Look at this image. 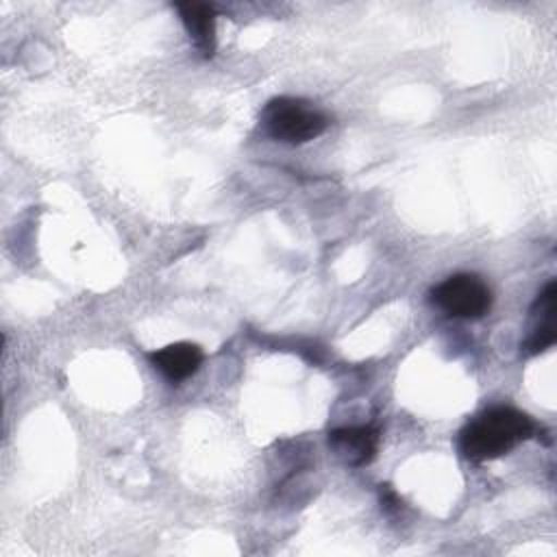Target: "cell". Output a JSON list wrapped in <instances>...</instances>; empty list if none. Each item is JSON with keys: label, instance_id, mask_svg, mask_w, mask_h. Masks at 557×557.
<instances>
[{"label": "cell", "instance_id": "obj_1", "mask_svg": "<svg viewBox=\"0 0 557 557\" xmlns=\"http://www.w3.org/2000/svg\"><path fill=\"white\" fill-rule=\"evenodd\" d=\"M535 422L513 407H492L459 433V450L470 461H490L507 455L535 433Z\"/></svg>", "mask_w": 557, "mask_h": 557}, {"label": "cell", "instance_id": "obj_2", "mask_svg": "<svg viewBox=\"0 0 557 557\" xmlns=\"http://www.w3.org/2000/svg\"><path fill=\"white\" fill-rule=\"evenodd\" d=\"M261 124L272 139L296 146L320 137L329 126V117L307 100L281 96L263 107Z\"/></svg>", "mask_w": 557, "mask_h": 557}, {"label": "cell", "instance_id": "obj_3", "mask_svg": "<svg viewBox=\"0 0 557 557\" xmlns=\"http://www.w3.org/2000/svg\"><path fill=\"white\" fill-rule=\"evenodd\" d=\"M431 300L437 309L455 318H481L492 307L490 287L476 274H453L442 281Z\"/></svg>", "mask_w": 557, "mask_h": 557}, {"label": "cell", "instance_id": "obj_4", "mask_svg": "<svg viewBox=\"0 0 557 557\" xmlns=\"http://www.w3.org/2000/svg\"><path fill=\"white\" fill-rule=\"evenodd\" d=\"M379 437L374 426H342L329 433V444L346 463L363 466L374 459Z\"/></svg>", "mask_w": 557, "mask_h": 557}, {"label": "cell", "instance_id": "obj_5", "mask_svg": "<svg viewBox=\"0 0 557 557\" xmlns=\"http://www.w3.org/2000/svg\"><path fill=\"white\" fill-rule=\"evenodd\" d=\"M148 359L154 366V370H159L168 381L181 383L200 368L205 352L196 344L176 342L150 352Z\"/></svg>", "mask_w": 557, "mask_h": 557}, {"label": "cell", "instance_id": "obj_6", "mask_svg": "<svg viewBox=\"0 0 557 557\" xmlns=\"http://www.w3.org/2000/svg\"><path fill=\"white\" fill-rule=\"evenodd\" d=\"M176 11L202 57L215 52V9L205 2H178Z\"/></svg>", "mask_w": 557, "mask_h": 557}, {"label": "cell", "instance_id": "obj_7", "mask_svg": "<svg viewBox=\"0 0 557 557\" xmlns=\"http://www.w3.org/2000/svg\"><path fill=\"white\" fill-rule=\"evenodd\" d=\"M555 296H557V285H555V281H548L533 305V309H540L542 322H540V326H535V331L522 346L527 355L544 352L546 348H550L555 344Z\"/></svg>", "mask_w": 557, "mask_h": 557}]
</instances>
